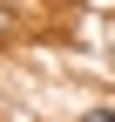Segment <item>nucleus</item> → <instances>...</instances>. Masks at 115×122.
I'll list each match as a JSON object with an SVG mask.
<instances>
[{"mask_svg": "<svg viewBox=\"0 0 115 122\" xmlns=\"http://www.w3.org/2000/svg\"><path fill=\"white\" fill-rule=\"evenodd\" d=\"M81 122H115V109H81Z\"/></svg>", "mask_w": 115, "mask_h": 122, "instance_id": "1", "label": "nucleus"}, {"mask_svg": "<svg viewBox=\"0 0 115 122\" xmlns=\"http://www.w3.org/2000/svg\"><path fill=\"white\" fill-rule=\"evenodd\" d=\"M0 34H7V14H0Z\"/></svg>", "mask_w": 115, "mask_h": 122, "instance_id": "2", "label": "nucleus"}]
</instances>
